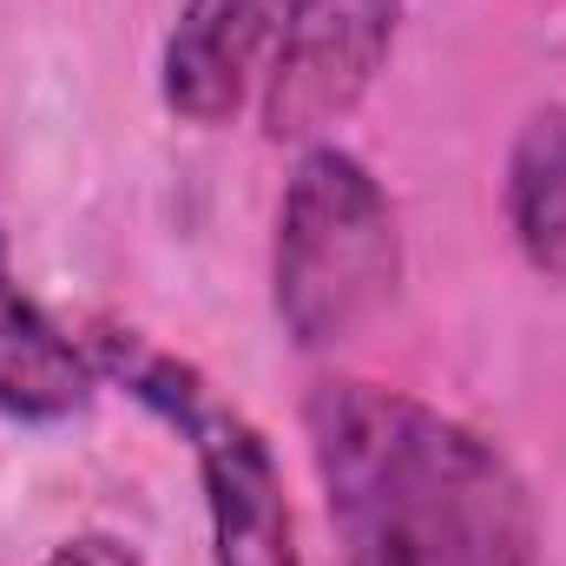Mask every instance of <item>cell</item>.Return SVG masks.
<instances>
[{
    "label": "cell",
    "instance_id": "obj_6",
    "mask_svg": "<svg viewBox=\"0 0 566 566\" xmlns=\"http://www.w3.org/2000/svg\"><path fill=\"white\" fill-rule=\"evenodd\" d=\"M93 402V356L27 296L0 238V416L66 422Z\"/></svg>",
    "mask_w": 566,
    "mask_h": 566
},
{
    "label": "cell",
    "instance_id": "obj_5",
    "mask_svg": "<svg viewBox=\"0 0 566 566\" xmlns=\"http://www.w3.org/2000/svg\"><path fill=\"white\" fill-rule=\"evenodd\" d=\"M283 0H185L158 60V93L185 126L238 119L264 53H277Z\"/></svg>",
    "mask_w": 566,
    "mask_h": 566
},
{
    "label": "cell",
    "instance_id": "obj_8",
    "mask_svg": "<svg viewBox=\"0 0 566 566\" xmlns=\"http://www.w3.org/2000/svg\"><path fill=\"white\" fill-rule=\"evenodd\" d=\"M40 566H139V554L119 534H73V541H60Z\"/></svg>",
    "mask_w": 566,
    "mask_h": 566
},
{
    "label": "cell",
    "instance_id": "obj_2",
    "mask_svg": "<svg viewBox=\"0 0 566 566\" xmlns=\"http://www.w3.org/2000/svg\"><path fill=\"white\" fill-rule=\"evenodd\" d=\"M402 283V224L382 191V178L316 139L277 205V244H271V303L296 349H343L363 336Z\"/></svg>",
    "mask_w": 566,
    "mask_h": 566
},
{
    "label": "cell",
    "instance_id": "obj_4",
    "mask_svg": "<svg viewBox=\"0 0 566 566\" xmlns=\"http://www.w3.org/2000/svg\"><path fill=\"white\" fill-rule=\"evenodd\" d=\"M198 481H205V514H211V560L218 566H303L296 560V521L283 494V468L258 422H244L224 402H198L185 416Z\"/></svg>",
    "mask_w": 566,
    "mask_h": 566
},
{
    "label": "cell",
    "instance_id": "obj_1",
    "mask_svg": "<svg viewBox=\"0 0 566 566\" xmlns=\"http://www.w3.org/2000/svg\"><path fill=\"white\" fill-rule=\"evenodd\" d=\"M303 434L349 566H534L527 481L481 428L409 389L329 376L303 396Z\"/></svg>",
    "mask_w": 566,
    "mask_h": 566
},
{
    "label": "cell",
    "instance_id": "obj_7",
    "mask_svg": "<svg viewBox=\"0 0 566 566\" xmlns=\"http://www.w3.org/2000/svg\"><path fill=\"white\" fill-rule=\"evenodd\" d=\"M507 231L541 277L566 283V106H547L521 126L507 151Z\"/></svg>",
    "mask_w": 566,
    "mask_h": 566
},
{
    "label": "cell",
    "instance_id": "obj_3",
    "mask_svg": "<svg viewBox=\"0 0 566 566\" xmlns=\"http://www.w3.org/2000/svg\"><path fill=\"white\" fill-rule=\"evenodd\" d=\"M402 0H283V33L264 73V133L316 139L363 106L389 46Z\"/></svg>",
    "mask_w": 566,
    "mask_h": 566
}]
</instances>
